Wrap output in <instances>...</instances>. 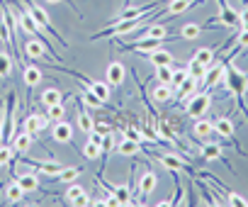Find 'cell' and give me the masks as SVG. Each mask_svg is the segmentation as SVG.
Instances as JSON below:
<instances>
[{"mask_svg": "<svg viewBox=\"0 0 248 207\" xmlns=\"http://www.w3.org/2000/svg\"><path fill=\"white\" fill-rule=\"evenodd\" d=\"M25 8H27V13L34 17V22H37V25H39L44 32H49V34H51V37H54V39H56L61 47H68V42H66V39H63V37L56 32V27L51 25V20H49V15H46V10H44V8H39V5L34 3V0H25Z\"/></svg>", "mask_w": 248, "mask_h": 207, "instance_id": "1", "label": "cell"}, {"mask_svg": "<svg viewBox=\"0 0 248 207\" xmlns=\"http://www.w3.org/2000/svg\"><path fill=\"white\" fill-rule=\"evenodd\" d=\"M212 108V95L207 90H197L190 100H187V105H185V112L192 117V120H200L207 115V110Z\"/></svg>", "mask_w": 248, "mask_h": 207, "instance_id": "2", "label": "cell"}, {"mask_svg": "<svg viewBox=\"0 0 248 207\" xmlns=\"http://www.w3.org/2000/svg\"><path fill=\"white\" fill-rule=\"evenodd\" d=\"M224 76H226V64H221V61H212V64L207 66V73H204V78L200 80L202 90H207V93H209L212 88L221 85Z\"/></svg>", "mask_w": 248, "mask_h": 207, "instance_id": "3", "label": "cell"}, {"mask_svg": "<svg viewBox=\"0 0 248 207\" xmlns=\"http://www.w3.org/2000/svg\"><path fill=\"white\" fill-rule=\"evenodd\" d=\"M156 185H158V175L154 171H144L139 175V205H146V200L156 190Z\"/></svg>", "mask_w": 248, "mask_h": 207, "instance_id": "4", "label": "cell"}, {"mask_svg": "<svg viewBox=\"0 0 248 207\" xmlns=\"http://www.w3.org/2000/svg\"><path fill=\"white\" fill-rule=\"evenodd\" d=\"M124 78H127V66H124L122 61H112L105 71V83L109 88H119L124 83Z\"/></svg>", "mask_w": 248, "mask_h": 207, "instance_id": "5", "label": "cell"}, {"mask_svg": "<svg viewBox=\"0 0 248 207\" xmlns=\"http://www.w3.org/2000/svg\"><path fill=\"white\" fill-rule=\"evenodd\" d=\"M163 168H168L170 173H180V171H190V166L180 159V156H175V154H151Z\"/></svg>", "mask_w": 248, "mask_h": 207, "instance_id": "6", "label": "cell"}, {"mask_svg": "<svg viewBox=\"0 0 248 207\" xmlns=\"http://www.w3.org/2000/svg\"><path fill=\"white\" fill-rule=\"evenodd\" d=\"M97 185L100 188H107L122 205H129L132 202V190H129V185H114V183H107V180H102L100 175H97Z\"/></svg>", "mask_w": 248, "mask_h": 207, "instance_id": "7", "label": "cell"}, {"mask_svg": "<svg viewBox=\"0 0 248 207\" xmlns=\"http://www.w3.org/2000/svg\"><path fill=\"white\" fill-rule=\"evenodd\" d=\"M22 78H25V85H27V95L32 93L34 85H39L44 80V73L39 66H32V64H25V71H22Z\"/></svg>", "mask_w": 248, "mask_h": 207, "instance_id": "8", "label": "cell"}, {"mask_svg": "<svg viewBox=\"0 0 248 207\" xmlns=\"http://www.w3.org/2000/svg\"><path fill=\"white\" fill-rule=\"evenodd\" d=\"M51 137H54V142H59V144H71V142H73V127H71L66 120L54 122Z\"/></svg>", "mask_w": 248, "mask_h": 207, "instance_id": "9", "label": "cell"}, {"mask_svg": "<svg viewBox=\"0 0 248 207\" xmlns=\"http://www.w3.org/2000/svg\"><path fill=\"white\" fill-rule=\"evenodd\" d=\"M22 163H30L32 168H37L39 173H46V175H56L66 168L63 163H42V161H34V159H27V154H22Z\"/></svg>", "mask_w": 248, "mask_h": 207, "instance_id": "10", "label": "cell"}, {"mask_svg": "<svg viewBox=\"0 0 248 207\" xmlns=\"http://www.w3.org/2000/svg\"><path fill=\"white\" fill-rule=\"evenodd\" d=\"M170 37V30L161 22H151L146 25V30L139 34V39H168Z\"/></svg>", "mask_w": 248, "mask_h": 207, "instance_id": "11", "label": "cell"}, {"mask_svg": "<svg viewBox=\"0 0 248 207\" xmlns=\"http://www.w3.org/2000/svg\"><path fill=\"white\" fill-rule=\"evenodd\" d=\"M46 51H49V47L37 37L25 42V56H30V59H46Z\"/></svg>", "mask_w": 248, "mask_h": 207, "instance_id": "12", "label": "cell"}, {"mask_svg": "<svg viewBox=\"0 0 248 207\" xmlns=\"http://www.w3.org/2000/svg\"><path fill=\"white\" fill-rule=\"evenodd\" d=\"M46 122H49V117L46 115H37V112H32V115H27L25 117V129L30 132V134H37V132H42V129H46Z\"/></svg>", "mask_w": 248, "mask_h": 207, "instance_id": "13", "label": "cell"}, {"mask_svg": "<svg viewBox=\"0 0 248 207\" xmlns=\"http://www.w3.org/2000/svg\"><path fill=\"white\" fill-rule=\"evenodd\" d=\"M10 144L15 146L17 154H30V149H32V144H34V134H30L27 129H22L20 134H15V139H13Z\"/></svg>", "mask_w": 248, "mask_h": 207, "instance_id": "14", "label": "cell"}, {"mask_svg": "<svg viewBox=\"0 0 248 207\" xmlns=\"http://www.w3.org/2000/svg\"><path fill=\"white\" fill-rule=\"evenodd\" d=\"M200 154H202L204 161H221V163H226L224 156H221V144H219V142H207V144H202V146H200Z\"/></svg>", "mask_w": 248, "mask_h": 207, "instance_id": "15", "label": "cell"}, {"mask_svg": "<svg viewBox=\"0 0 248 207\" xmlns=\"http://www.w3.org/2000/svg\"><path fill=\"white\" fill-rule=\"evenodd\" d=\"M151 97H154L156 105H166V102L173 100V85H168V83H158V85L154 88Z\"/></svg>", "mask_w": 248, "mask_h": 207, "instance_id": "16", "label": "cell"}, {"mask_svg": "<svg viewBox=\"0 0 248 207\" xmlns=\"http://www.w3.org/2000/svg\"><path fill=\"white\" fill-rule=\"evenodd\" d=\"M144 56H146L154 66H163V64H170V66H173V64H175L173 54H170V51H166L163 47H161V49H154V51H149V54H144Z\"/></svg>", "mask_w": 248, "mask_h": 207, "instance_id": "17", "label": "cell"}, {"mask_svg": "<svg viewBox=\"0 0 248 207\" xmlns=\"http://www.w3.org/2000/svg\"><path fill=\"white\" fill-rule=\"evenodd\" d=\"M192 5H195V0H170L168 8H166V13H161V15H166V17H175V15L190 10Z\"/></svg>", "mask_w": 248, "mask_h": 207, "instance_id": "18", "label": "cell"}, {"mask_svg": "<svg viewBox=\"0 0 248 207\" xmlns=\"http://www.w3.org/2000/svg\"><path fill=\"white\" fill-rule=\"evenodd\" d=\"M192 134L200 137V139H207L209 134H214V122H209V120H204V117L195 120V125H192Z\"/></svg>", "mask_w": 248, "mask_h": 207, "instance_id": "19", "label": "cell"}, {"mask_svg": "<svg viewBox=\"0 0 248 207\" xmlns=\"http://www.w3.org/2000/svg\"><path fill=\"white\" fill-rule=\"evenodd\" d=\"M25 195H27V192H25V188H22L17 180L8 183V188H5V200H8V202H13V205H15V202H22Z\"/></svg>", "mask_w": 248, "mask_h": 207, "instance_id": "20", "label": "cell"}, {"mask_svg": "<svg viewBox=\"0 0 248 207\" xmlns=\"http://www.w3.org/2000/svg\"><path fill=\"white\" fill-rule=\"evenodd\" d=\"M141 151V144L139 142H134V139H122L119 144H117V154H122V156H137Z\"/></svg>", "mask_w": 248, "mask_h": 207, "instance_id": "21", "label": "cell"}, {"mask_svg": "<svg viewBox=\"0 0 248 207\" xmlns=\"http://www.w3.org/2000/svg\"><path fill=\"white\" fill-rule=\"evenodd\" d=\"M214 132L219 137H226V139H233V122L229 117H217L214 120Z\"/></svg>", "mask_w": 248, "mask_h": 207, "instance_id": "22", "label": "cell"}, {"mask_svg": "<svg viewBox=\"0 0 248 207\" xmlns=\"http://www.w3.org/2000/svg\"><path fill=\"white\" fill-rule=\"evenodd\" d=\"M13 180H17V183L25 188V192L39 190V178H37V173H22V175H15Z\"/></svg>", "mask_w": 248, "mask_h": 207, "instance_id": "23", "label": "cell"}, {"mask_svg": "<svg viewBox=\"0 0 248 207\" xmlns=\"http://www.w3.org/2000/svg\"><path fill=\"white\" fill-rule=\"evenodd\" d=\"M80 102H85L88 108H95V110H100V108H105L107 102H102L90 88H83V93H80Z\"/></svg>", "mask_w": 248, "mask_h": 207, "instance_id": "24", "label": "cell"}, {"mask_svg": "<svg viewBox=\"0 0 248 207\" xmlns=\"http://www.w3.org/2000/svg\"><path fill=\"white\" fill-rule=\"evenodd\" d=\"M56 102H63V93L59 90V88H46L44 93H42V105H56Z\"/></svg>", "mask_w": 248, "mask_h": 207, "instance_id": "25", "label": "cell"}, {"mask_svg": "<svg viewBox=\"0 0 248 207\" xmlns=\"http://www.w3.org/2000/svg\"><path fill=\"white\" fill-rule=\"evenodd\" d=\"M13 73V54L0 51V78H10Z\"/></svg>", "mask_w": 248, "mask_h": 207, "instance_id": "26", "label": "cell"}, {"mask_svg": "<svg viewBox=\"0 0 248 207\" xmlns=\"http://www.w3.org/2000/svg\"><path fill=\"white\" fill-rule=\"evenodd\" d=\"M46 117H49V122H61V120H66V108H63V102L49 105V108H46Z\"/></svg>", "mask_w": 248, "mask_h": 207, "instance_id": "27", "label": "cell"}, {"mask_svg": "<svg viewBox=\"0 0 248 207\" xmlns=\"http://www.w3.org/2000/svg\"><path fill=\"white\" fill-rule=\"evenodd\" d=\"M88 88H90V90H93L102 102H107V100H109V85H105L102 80H90V83H88Z\"/></svg>", "mask_w": 248, "mask_h": 207, "instance_id": "28", "label": "cell"}, {"mask_svg": "<svg viewBox=\"0 0 248 207\" xmlns=\"http://www.w3.org/2000/svg\"><path fill=\"white\" fill-rule=\"evenodd\" d=\"M80 195H85V188H83V185H78V183L73 180V183L66 188V195H63V197H66V202H68V205H76V200H78Z\"/></svg>", "mask_w": 248, "mask_h": 207, "instance_id": "29", "label": "cell"}, {"mask_svg": "<svg viewBox=\"0 0 248 207\" xmlns=\"http://www.w3.org/2000/svg\"><path fill=\"white\" fill-rule=\"evenodd\" d=\"M200 34H202V27L195 25V22H187V25L180 27V37H183V39H190V42H192V39H197Z\"/></svg>", "mask_w": 248, "mask_h": 207, "instance_id": "30", "label": "cell"}, {"mask_svg": "<svg viewBox=\"0 0 248 207\" xmlns=\"http://www.w3.org/2000/svg\"><path fill=\"white\" fill-rule=\"evenodd\" d=\"M187 73H190V78H195V80H202V78H204V73H207V66L192 59V61H187Z\"/></svg>", "mask_w": 248, "mask_h": 207, "instance_id": "31", "label": "cell"}, {"mask_svg": "<svg viewBox=\"0 0 248 207\" xmlns=\"http://www.w3.org/2000/svg\"><path fill=\"white\" fill-rule=\"evenodd\" d=\"M156 80L158 83H168L173 80V66L170 64H163V66H156Z\"/></svg>", "mask_w": 248, "mask_h": 207, "instance_id": "32", "label": "cell"}, {"mask_svg": "<svg viewBox=\"0 0 248 207\" xmlns=\"http://www.w3.org/2000/svg\"><path fill=\"white\" fill-rule=\"evenodd\" d=\"M114 149H117V142H114V134L109 132V134H105V137H102V144H100V151H102V159L107 161V156H109V154H112Z\"/></svg>", "mask_w": 248, "mask_h": 207, "instance_id": "33", "label": "cell"}, {"mask_svg": "<svg viewBox=\"0 0 248 207\" xmlns=\"http://www.w3.org/2000/svg\"><path fill=\"white\" fill-rule=\"evenodd\" d=\"M15 146L13 144H0V166H8V163H13V159H15Z\"/></svg>", "mask_w": 248, "mask_h": 207, "instance_id": "34", "label": "cell"}, {"mask_svg": "<svg viewBox=\"0 0 248 207\" xmlns=\"http://www.w3.org/2000/svg\"><path fill=\"white\" fill-rule=\"evenodd\" d=\"M192 59L200 61V64H204V66H209V64L214 61V49H212V47H202V49H197V54H195Z\"/></svg>", "mask_w": 248, "mask_h": 207, "instance_id": "35", "label": "cell"}, {"mask_svg": "<svg viewBox=\"0 0 248 207\" xmlns=\"http://www.w3.org/2000/svg\"><path fill=\"white\" fill-rule=\"evenodd\" d=\"M78 127H80V132H83V134L93 132V127H95L93 117H90V115H88L85 110H78Z\"/></svg>", "mask_w": 248, "mask_h": 207, "instance_id": "36", "label": "cell"}, {"mask_svg": "<svg viewBox=\"0 0 248 207\" xmlns=\"http://www.w3.org/2000/svg\"><path fill=\"white\" fill-rule=\"evenodd\" d=\"M83 156H85L88 161H97V159L102 156V151H100V144H95V142H85Z\"/></svg>", "mask_w": 248, "mask_h": 207, "instance_id": "37", "label": "cell"}, {"mask_svg": "<svg viewBox=\"0 0 248 207\" xmlns=\"http://www.w3.org/2000/svg\"><path fill=\"white\" fill-rule=\"evenodd\" d=\"M78 175H80V168L66 166V168L59 173V180H61V183H73V180H78Z\"/></svg>", "mask_w": 248, "mask_h": 207, "instance_id": "38", "label": "cell"}, {"mask_svg": "<svg viewBox=\"0 0 248 207\" xmlns=\"http://www.w3.org/2000/svg\"><path fill=\"white\" fill-rule=\"evenodd\" d=\"M226 202H229V205H236V207H246V205H248V200L241 197V195H236V192H229V195H226Z\"/></svg>", "mask_w": 248, "mask_h": 207, "instance_id": "39", "label": "cell"}, {"mask_svg": "<svg viewBox=\"0 0 248 207\" xmlns=\"http://www.w3.org/2000/svg\"><path fill=\"white\" fill-rule=\"evenodd\" d=\"M248 47V30H241L236 34V49H246Z\"/></svg>", "mask_w": 248, "mask_h": 207, "instance_id": "40", "label": "cell"}, {"mask_svg": "<svg viewBox=\"0 0 248 207\" xmlns=\"http://www.w3.org/2000/svg\"><path fill=\"white\" fill-rule=\"evenodd\" d=\"M93 129H95V132H100V134L105 137V134H109V132H112V125H109V122H105V120H100V122H95V127H93Z\"/></svg>", "mask_w": 248, "mask_h": 207, "instance_id": "41", "label": "cell"}, {"mask_svg": "<svg viewBox=\"0 0 248 207\" xmlns=\"http://www.w3.org/2000/svg\"><path fill=\"white\" fill-rule=\"evenodd\" d=\"M238 20H241V30H248V8H243L238 13Z\"/></svg>", "mask_w": 248, "mask_h": 207, "instance_id": "42", "label": "cell"}, {"mask_svg": "<svg viewBox=\"0 0 248 207\" xmlns=\"http://www.w3.org/2000/svg\"><path fill=\"white\" fill-rule=\"evenodd\" d=\"M46 3H51V5H59V3H63V0H46Z\"/></svg>", "mask_w": 248, "mask_h": 207, "instance_id": "43", "label": "cell"}, {"mask_svg": "<svg viewBox=\"0 0 248 207\" xmlns=\"http://www.w3.org/2000/svg\"><path fill=\"white\" fill-rule=\"evenodd\" d=\"M132 3H134V0H124V8H129Z\"/></svg>", "mask_w": 248, "mask_h": 207, "instance_id": "44", "label": "cell"}]
</instances>
